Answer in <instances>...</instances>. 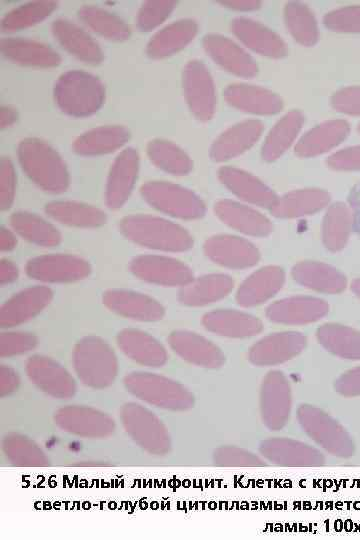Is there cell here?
<instances>
[{
  "label": "cell",
  "instance_id": "obj_1",
  "mask_svg": "<svg viewBox=\"0 0 360 540\" xmlns=\"http://www.w3.org/2000/svg\"><path fill=\"white\" fill-rule=\"evenodd\" d=\"M17 157L26 176L44 192L62 194L69 188L70 173L65 161L43 139H22L17 146Z\"/></svg>",
  "mask_w": 360,
  "mask_h": 540
},
{
  "label": "cell",
  "instance_id": "obj_2",
  "mask_svg": "<svg viewBox=\"0 0 360 540\" xmlns=\"http://www.w3.org/2000/svg\"><path fill=\"white\" fill-rule=\"evenodd\" d=\"M53 97L63 113L84 118L95 114L103 106L106 89L98 76L84 70L70 69L55 81Z\"/></svg>",
  "mask_w": 360,
  "mask_h": 540
},
{
  "label": "cell",
  "instance_id": "obj_3",
  "mask_svg": "<svg viewBox=\"0 0 360 540\" xmlns=\"http://www.w3.org/2000/svg\"><path fill=\"white\" fill-rule=\"evenodd\" d=\"M72 363L81 382L95 389L111 385L118 373L114 350L98 336L83 337L75 344Z\"/></svg>",
  "mask_w": 360,
  "mask_h": 540
},
{
  "label": "cell",
  "instance_id": "obj_4",
  "mask_svg": "<svg viewBox=\"0 0 360 540\" xmlns=\"http://www.w3.org/2000/svg\"><path fill=\"white\" fill-rule=\"evenodd\" d=\"M124 385L139 399L163 409L182 411L194 404L193 395L182 385L149 372H132L125 376Z\"/></svg>",
  "mask_w": 360,
  "mask_h": 540
},
{
  "label": "cell",
  "instance_id": "obj_5",
  "mask_svg": "<svg viewBox=\"0 0 360 540\" xmlns=\"http://www.w3.org/2000/svg\"><path fill=\"white\" fill-rule=\"evenodd\" d=\"M297 419L303 431L330 454L347 458L355 446L344 427L320 408L303 404L297 409Z\"/></svg>",
  "mask_w": 360,
  "mask_h": 540
},
{
  "label": "cell",
  "instance_id": "obj_6",
  "mask_svg": "<svg viewBox=\"0 0 360 540\" xmlns=\"http://www.w3.org/2000/svg\"><path fill=\"white\" fill-rule=\"evenodd\" d=\"M120 233L146 249L168 250L182 245V234L169 222L150 214H131L119 222Z\"/></svg>",
  "mask_w": 360,
  "mask_h": 540
},
{
  "label": "cell",
  "instance_id": "obj_7",
  "mask_svg": "<svg viewBox=\"0 0 360 540\" xmlns=\"http://www.w3.org/2000/svg\"><path fill=\"white\" fill-rule=\"evenodd\" d=\"M91 272L88 260L70 253L38 255L25 264L26 275L41 283H74L86 279Z\"/></svg>",
  "mask_w": 360,
  "mask_h": 540
},
{
  "label": "cell",
  "instance_id": "obj_8",
  "mask_svg": "<svg viewBox=\"0 0 360 540\" xmlns=\"http://www.w3.org/2000/svg\"><path fill=\"white\" fill-rule=\"evenodd\" d=\"M121 419L127 433L144 450L153 455H165L170 450V438L161 420L136 403L125 404Z\"/></svg>",
  "mask_w": 360,
  "mask_h": 540
},
{
  "label": "cell",
  "instance_id": "obj_9",
  "mask_svg": "<svg viewBox=\"0 0 360 540\" xmlns=\"http://www.w3.org/2000/svg\"><path fill=\"white\" fill-rule=\"evenodd\" d=\"M140 168V156L134 147L122 149L113 160L105 184V203L111 210H118L130 198Z\"/></svg>",
  "mask_w": 360,
  "mask_h": 540
},
{
  "label": "cell",
  "instance_id": "obj_10",
  "mask_svg": "<svg viewBox=\"0 0 360 540\" xmlns=\"http://www.w3.org/2000/svg\"><path fill=\"white\" fill-rule=\"evenodd\" d=\"M53 297V290L43 284L14 293L0 307V327L8 329L33 319L51 303Z\"/></svg>",
  "mask_w": 360,
  "mask_h": 540
},
{
  "label": "cell",
  "instance_id": "obj_11",
  "mask_svg": "<svg viewBox=\"0 0 360 540\" xmlns=\"http://www.w3.org/2000/svg\"><path fill=\"white\" fill-rule=\"evenodd\" d=\"M102 302L111 312L136 321L154 322L164 315V309L156 299L130 289H107L102 294Z\"/></svg>",
  "mask_w": 360,
  "mask_h": 540
},
{
  "label": "cell",
  "instance_id": "obj_12",
  "mask_svg": "<svg viewBox=\"0 0 360 540\" xmlns=\"http://www.w3.org/2000/svg\"><path fill=\"white\" fill-rule=\"evenodd\" d=\"M29 379L43 392L67 399L76 392L72 375L56 360L45 355H32L25 364Z\"/></svg>",
  "mask_w": 360,
  "mask_h": 540
},
{
  "label": "cell",
  "instance_id": "obj_13",
  "mask_svg": "<svg viewBox=\"0 0 360 540\" xmlns=\"http://www.w3.org/2000/svg\"><path fill=\"white\" fill-rule=\"evenodd\" d=\"M51 32L61 47L79 61L98 65L104 60V51L97 40L74 21L56 18L51 24Z\"/></svg>",
  "mask_w": 360,
  "mask_h": 540
},
{
  "label": "cell",
  "instance_id": "obj_14",
  "mask_svg": "<svg viewBox=\"0 0 360 540\" xmlns=\"http://www.w3.org/2000/svg\"><path fill=\"white\" fill-rule=\"evenodd\" d=\"M0 52L8 61L27 67L54 68L61 63L60 54L50 45L25 37L1 38Z\"/></svg>",
  "mask_w": 360,
  "mask_h": 540
},
{
  "label": "cell",
  "instance_id": "obj_15",
  "mask_svg": "<svg viewBox=\"0 0 360 540\" xmlns=\"http://www.w3.org/2000/svg\"><path fill=\"white\" fill-rule=\"evenodd\" d=\"M259 452L268 461L282 466L312 467L325 463V457L318 449L289 438L264 440Z\"/></svg>",
  "mask_w": 360,
  "mask_h": 540
},
{
  "label": "cell",
  "instance_id": "obj_16",
  "mask_svg": "<svg viewBox=\"0 0 360 540\" xmlns=\"http://www.w3.org/2000/svg\"><path fill=\"white\" fill-rule=\"evenodd\" d=\"M56 424L63 430L91 438H101L114 431V421L105 413L82 406H69L55 413Z\"/></svg>",
  "mask_w": 360,
  "mask_h": 540
},
{
  "label": "cell",
  "instance_id": "obj_17",
  "mask_svg": "<svg viewBox=\"0 0 360 540\" xmlns=\"http://www.w3.org/2000/svg\"><path fill=\"white\" fill-rule=\"evenodd\" d=\"M130 131L123 125H102L78 135L72 150L79 156L93 157L122 149L130 139Z\"/></svg>",
  "mask_w": 360,
  "mask_h": 540
},
{
  "label": "cell",
  "instance_id": "obj_18",
  "mask_svg": "<svg viewBox=\"0 0 360 540\" xmlns=\"http://www.w3.org/2000/svg\"><path fill=\"white\" fill-rule=\"evenodd\" d=\"M44 211L55 222L69 227L94 229L107 222V214L102 209L76 200L50 201Z\"/></svg>",
  "mask_w": 360,
  "mask_h": 540
},
{
  "label": "cell",
  "instance_id": "obj_19",
  "mask_svg": "<svg viewBox=\"0 0 360 540\" xmlns=\"http://www.w3.org/2000/svg\"><path fill=\"white\" fill-rule=\"evenodd\" d=\"M117 344L128 358L140 365L161 367L166 362L164 347L152 335L142 330H121L117 335Z\"/></svg>",
  "mask_w": 360,
  "mask_h": 540
},
{
  "label": "cell",
  "instance_id": "obj_20",
  "mask_svg": "<svg viewBox=\"0 0 360 540\" xmlns=\"http://www.w3.org/2000/svg\"><path fill=\"white\" fill-rule=\"evenodd\" d=\"M9 224L19 237L38 247L53 248L62 242L59 229L34 212L17 210L10 215Z\"/></svg>",
  "mask_w": 360,
  "mask_h": 540
},
{
  "label": "cell",
  "instance_id": "obj_21",
  "mask_svg": "<svg viewBox=\"0 0 360 540\" xmlns=\"http://www.w3.org/2000/svg\"><path fill=\"white\" fill-rule=\"evenodd\" d=\"M291 404L289 387L283 381L267 382L260 396V411L264 425L271 431L281 430L289 420Z\"/></svg>",
  "mask_w": 360,
  "mask_h": 540
},
{
  "label": "cell",
  "instance_id": "obj_22",
  "mask_svg": "<svg viewBox=\"0 0 360 540\" xmlns=\"http://www.w3.org/2000/svg\"><path fill=\"white\" fill-rule=\"evenodd\" d=\"M77 15L87 28L107 40L121 42L131 36V27L122 17L98 5H82Z\"/></svg>",
  "mask_w": 360,
  "mask_h": 540
},
{
  "label": "cell",
  "instance_id": "obj_23",
  "mask_svg": "<svg viewBox=\"0 0 360 540\" xmlns=\"http://www.w3.org/2000/svg\"><path fill=\"white\" fill-rule=\"evenodd\" d=\"M130 272L138 279L157 285H169L182 279V270L162 256L142 254L129 262Z\"/></svg>",
  "mask_w": 360,
  "mask_h": 540
},
{
  "label": "cell",
  "instance_id": "obj_24",
  "mask_svg": "<svg viewBox=\"0 0 360 540\" xmlns=\"http://www.w3.org/2000/svg\"><path fill=\"white\" fill-rule=\"evenodd\" d=\"M55 0H32L14 7L1 18L0 29L3 33H13L41 23L57 8Z\"/></svg>",
  "mask_w": 360,
  "mask_h": 540
},
{
  "label": "cell",
  "instance_id": "obj_25",
  "mask_svg": "<svg viewBox=\"0 0 360 540\" xmlns=\"http://www.w3.org/2000/svg\"><path fill=\"white\" fill-rule=\"evenodd\" d=\"M172 348L184 358L205 366H217L220 357L206 341L184 332H175L169 338Z\"/></svg>",
  "mask_w": 360,
  "mask_h": 540
},
{
  "label": "cell",
  "instance_id": "obj_26",
  "mask_svg": "<svg viewBox=\"0 0 360 540\" xmlns=\"http://www.w3.org/2000/svg\"><path fill=\"white\" fill-rule=\"evenodd\" d=\"M6 456L20 465H46L47 458L33 441L19 434H9L2 442Z\"/></svg>",
  "mask_w": 360,
  "mask_h": 540
},
{
  "label": "cell",
  "instance_id": "obj_27",
  "mask_svg": "<svg viewBox=\"0 0 360 540\" xmlns=\"http://www.w3.org/2000/svg\"><path fill=\"white\" fill-rule=\"evenodd\" d=\"M189 27L182 24L168 26L156 32L146 45V54L152 59L162 58L174 51L188 35Z\"/></svg>",
  "mask_w": 360,
  "mask_h": 540
},
{
  "label": "cell",
  "instance_id": "obj_28",
  "mask_svg": "<svg viewBox=\"0 0 360 540\" xmlns=\"http://www.w3.org/2000/svg\"><path fill=\"white\" fill-rule=\"evenodd\" d=\"M146 152L151 163L167 171H179L183 168L180 153L162 139H153L147 143Z\"/></svg>",
  "mask_w": 360,
  "mask_h": 540
},
{
  "label": "cell",
  "instance_id": "obj_29",
  "mask_svg": "<svg viewBox=\"0 0 360 540\" xmlns=\"http://www.w3.org/2000/svg\"><path fill=\"white\" fill-rule=\"evenodd\" d=\"M172 6L173 3L170 1H143L136 15L137 28L143 32L152 31L169 15Z\"/></svg>",
  "mask_w": 360,
  "mask_h": 540
},
{
  "label": "cell",
  "instance_id": "obj_30",
  "mask_svg": "<svg viewBox=\"0 0 360 540\" xmlns=\"http://www.w3.org/2000/svg\"><path fill=\"white\" fill-rule=\"evenodd\" d=\"M38 343L37 337L25 331H6L0 334V356L13 357L33 350Z\"/></svg>",
  "mask_w": 360,
  "mask_h": 540
},
{
  "label": "cell",
  "instance_id": "obj_31",
  "mask_svg": "<svg viewBox=\"0 0 360 540\" xmlns=\"http://www.w3.org/2000/svg\"><path fill=\"white\" fill-rule=\"evenodd\" d=\"M214 462L220 466H244L256 467L264 466V461L252 452L234 447H221L214 452Z\"/></svg>",
  "mask_w": 360,
  "mask_h": 540
},
{
  "label": "cell",
  "instance_id": "obj_32",
  "mask_svg": "<svg viewBox=\"0 0 360 540\" xmlns=\"http://www.w3.org/2000/svg\"><path fill=\"white\" fill-rule=\"evenodd\" d=\"M17 176L9 157L0 158V210H9L15 200Z\"/></svg>",
  "mask_w": 360,
  "mask_h": 540
},
{
  "label": "cell",
  "instance_id": "obj_33",
  "mask_svg": "<svg viewBox=\"0 0 360 540\" xmlns=\"http://www.w3.org/2000/svg\"><path fill=\"white\" fill-rule=\"evenodd\" d=\"M347 202L351 211L352 231L360 239V181L355 183L350 189Z\"/></svg>",
  "mask_w": 360,
  "mask_h": 540
},
{
  "label": "cell",
  "instance_id": "obj_34",
  "mask_svg": "<svg viewBox=\"0 0 360 540\" xmlns=\"http://www.w3.org/2000/svg\"><path fill=\"white\" fill-rule=\"evenodd\" d=\"M18 373L7 365L0 366V395L12 393L19 385Z\"/></svg>",
  "mask_w": 360,
  "mask_h": 540
},
{
  "label": "cell",
  "instance_id": "obj_35",
  "mask_svg": "<svg viewBox=\"0 0 360 540\" xmlns=\"http://www.w3.org/2000/svg\"><path fill=\"white\" fill-rule=\"evenodd\" d=\"M20 270L18 265L9 258L0 260V286L5 287L13 284L19 278Z\"/></svg>",
  "mask_w": 360,
  "mask_h": 540
},
{
  "label": "cell",
  "instance_id": "obj_36",
  "mask_svg": "<svg viewBox=\"0 0 360 540\" xmlns=\"http://www.w3.org/2000/svg\"><path fill=\"white\" fill-rule=\"evenodd\" d=\"M18 235L12 229L6 226L0 227V251L2 253L13 251L18 244Z\"/></svg>",
  "mask_w": 360,
  "mask_h": 540
},
{
  "label": "cell",
  "instance_id": "obj_37",
  "mask_svg": "<svg viewBox=\"0 0 360 540\" xmlns=\"http://www.w3.org/2000/svg\"><path fill=\"white\" fill-rule=\"evenodd\" d=\"M18 119L17 110L11 105L0 107V128L5 129L15 124Z\"/></svg>",
  "mask_w": 360,
  "mask_h": 540
}]
</instances>
